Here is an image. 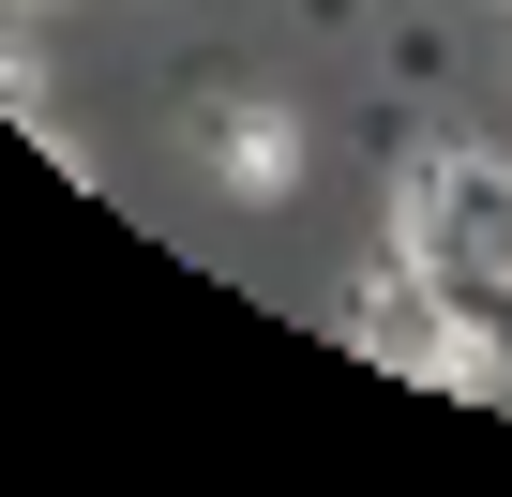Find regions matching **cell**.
Masks as SVG:
<instances>
[{
	"label": "cell",
	"instance_id": "6da1fadb",
	"mask_svg": "<svg viewBox=\"0 0 512 497\" xmlns=\"http://www.w3.org/2000/svg\"><path fill=\"white\" fill-rule=\"evenodd\" d=\"M407 241L452 272V302H497V287H512V166H482V151H407Z\"/></svg>",
	"mask_w": 512,
	"mask_h": 497
},
{
	"label": "cell",
	"instance_id": "277c9868",
	"mask_svg": "<svg viewBox=\"0 0 512 497\" xmlns=\"http://www.w3.org/2000/svg\"><path fill=\"white\" fill-rule=\"evenodd\" d=\"M31 106H46V91H31V61H0V121H31Z\"/></svg>",
	"mask_w": 512,
	"mask_h": 497
},
{
	"label": "cell",
	"instance_id": "7a4b0ae2",
	"mask_svg": "<svg viewBox=\"0 0 512 497\" xmlns=\"http://www.w3.org/2000/svg\"><path fill=\"white\" fill-rule=\"evenodd\" d=\"M347 332H362L377 362H407V377H452V272H437V257H377L362 302H347Z\"/></svg>",
	"mask_w": 512,
	"mask_h": 497
},
{
	"label": "cell",
	"instance_id": "3957f363",
	"mask_svg": "<svg viewBox=\"0 0 512 497\" xmlns=\"http://www.w3.org/2000/svg\"><path fill=\"white\" fill-rule=\"evenodd\" d=\"M196 151H211L241 196H272V181H287V121H256V106H211V121H196Z\"/></svg>",
	"mask_w": 512,
	"mask_h": 497
}]
</instances>
